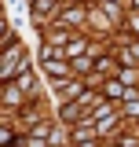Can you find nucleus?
Wrapping results in <instances>:
<instances>
[{"mask_svg":"<svg viewBox=\"0 0 139 147\" xmlns=\"http://www.w3.org/2000/svg\"><path fill=\"white\" fill-rule=\"evenodd\" d=\"M128 30H132L136 40H139V11H128Z\"/></svg>","mask_w":139,"mask_h":147,"instance_id":"9b49d317","label":"nucleus"},{"mask_svg":"<svg viewBox=\"0 0 139 147\" xmlns=\"http://www.w3.org/2000/svg\"><path fill=\"white\" fill-rule=\"evenodd\" d=\"M73 30H66V26H62V22H51V26H48V40H44V44H51V48H62V52H66V44L70 40H73Z\"/></svg>","mask_w":139,"mask_h":147,"instance_id":"20e7f679","label":"nucleus"},{"mask_svg":"<svg viewBox=\"0 0 139 147\" xmlns=\"http://www.w3.org/2000/svg\"><path fill=\"white\" fill-rule=\"evenodd\" d=\"M88 48H92V44H88V37H84V33H77V37L66 44V52H62V55H66V63H73V59L88 55Z\"/></svg>","mask_w":139,"mask_h":147,"instance_id":"423d86ee","label":"nucleus"},{"mask_svg":"<svg viewBox=\"0 0 139 147\" xmlns=\"http://www.w3.org/2000/svg\"><path fill=\"white\" fill-rule=\"evenodd\" d=\"M15 85H18L22 92H33V74H29V70H22V74H18V81H15Z\"/></svg>","mask_w":139,"mask_h":147,"instance_id":"9d476101","label":"nucleus"},{"mask_svg":"<svg viewBox=\"0 0 139 147\" xmlns=\"http://www.w3.org/2000/svg\"><path fill=\"white\" fill-rule=\"evenodd\" d=\"M29 18L48 30L55 18H59V0H29Z\"/></svg>","mask_w":139,"mask_h":147,"instance_id":"f03ea898","label":"nucleus"},{"mask_svg":"<svg viewBox=\"0 0 139 147\" xmlns=\"http://www.w3.org/2000/svg\"><path fill=\"white\" fill-rule=\"evenodd\" d=\"M70 66H73V77H77V74H88V70H95L99 63H95V55H81V59H73Z\"/></svg>","mask_w":139,"mask_h":147,"instance_id":"6e6552de","label":"nucleus"},{"mask_svg":"<svg viewBox=\"0 0 139 147\" xmlns=\"http://www.w3.org/2000/svg\"><path fill=\"white\" fill-rule=\"evenodd\" d=\"M128 92H132V88H128V85H121L117 77H114V81H106V85H103V96L110 99V103H117V99H128Z\"/></svg>","mask_w":139,"mask_h":147,"instance_id":"0eeeda50","label":"nucleus"},{"mask_svg":"<svg viewBox=\"0 0 139 147\" xmlns=\"http://www.w3.org/2000/svg\"><path fill=\"white\" fill-rule=\"evenodd\" d=\"M0 103H7V107H11V103H22V88H18V85H7V92H4V96H0Z\"/></svg>","mask_w":139,"mask_h":147,"instance_id":"1a4fd4ad","label":"nucleus"},{"mask_svg":"<svg viewBox=\"0 0 139 147\" xmlns=\"http://www.w3.org/2000/svg\"><path fill=\"white\" fill-rule=\"evenodd\" d=\"M7 140H11V132H7V129H0V144H7Z\"/></svg>","mask_w":139,"mask_h":147,"instance_id":"ddd939ff","label":"nucleus"},{"mask_svg":"<svg viewBox=\"0 0 139 147\" xmlns=\"http://www.w3.org/2000/svg\"><path fill=\"white\" fill-rule=\"evenodd\" d=\"M73 147H103L99 140H88V144H73Z\"/></svg>","mask_w":139,"mask_h":147,"instance_id":"f8f14e48","label":"nucleus"},{"mask_svg":"<svg viewBox=\"0 0 139 147\" xmlns=\"http://www.w3.org/2000/svg\"><path fill=\"white\" fill-rule=\"evenodd\" d=\"M55 22H62L66 30L81 33V30H88V7H84V4H70V7H62V11H59V18H55Z\"/></svg>","mask_w":139,"mask_h":147,"instance_id":"f257e3e1","label":"nucleus"},{"mask_svg":"<svg viewBox=\"0 0 139 147\" xmlns=\"http://www.w3.org/2000/svg\"><path fill=\"white\" fill-rule=\"evenodd\" d=\"M44 66V74L51 77V81H66V77H73V66H70L66 59H51V63H40Z\"/></svg>","mask_w":139,"mask_h":147,"instance_id":"39448f33","label":"nucleus"},{"mask_svg":"<svg viewBox=\"0 0 139 147\" xmlns=\"http://www.w3.org/2000/svg\"><path fill=\"white\" fill-rule=\"evenodd\" d=\"M51 92H55V99L66 107V103H77V99H81L88 88L77 81V77H66V81H51Z\"/></svg>","mask_w":139,"mask_h":147,"instance_id":"7ed1b4c3","label":"nucleus"}]
</instances>
